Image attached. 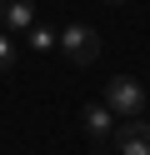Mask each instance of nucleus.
I'll return each mask as SVG.
<instances>
[{
  "label": "nucleus",
  "instance_id": "nucleus-5",
  "mask_svg": "<svg viewBox=\"0 0 150 155\" xmlns=\"http://www.w3.org/2000/svg\"><path fill=\"white\" fill-rule=\"evenodd\" d=\"M0 20H5V30L25 35L35 25V0H0Z\"/></svg>",
  "mask_w": 150,
  "mask_h": 155
},
{
  "label": "nucleus",
  "instance_id": "nucleus-3",
  "mask_svg": "<svg viewBox=\"0 0 150 155\" xmlns=\"http://www.w3.org/2000/svg\"><path fill=\"white\" fill-rule=\"evenodd\" d=\"M115 150L120 155H150V120H120Z\"/></svg>",
  "mask_w": 150,
  "mask_h": 155
},
{
  "label": "nucleus",
  "instance_id": "nucleus-2",
  "mask_svg": "<svg viewBox=\"0 0 150 155\" xmlns=\"http://www.w3.org/2000/svg\"><path fill=\"white\" fill-rule=\"evenodd\" d=\"M105 105L120 120H140V110H145V85L130 80V75H115V80L105 85Z\"/></svg>",
  "mask_w": 150,
  "mask_h": 155
},
{
  "label": "nucleus",
  "instance_id": "nucleus-6",
  "mask_svg": "<svg viewBox=\"0 0 150 155\" xmlns=\"http://www.w3.org/2000/svg\"><path fill=\"white\" fill-rule=\"evenodd\" d=\"M25 40H30V50H40V55H45L50 45L60 40V35H55V30H45V25H30V30H25Z\"/></svg>",
  "mask_w": 150,
  "mask_h": 155
},
{
  "label": "nucleus",
  "instance_id": "nucleus-1",
  "mask_svg": "<svg viewBox=\"0 0 150 155\" xmlns=\"http://www.w3.org/2000/svg\"><path fill=\"white\" fill-rule=\"evenodd\" d=\"M60 50H65L75 65H95L100 60V30L85 25V20H70L65 30H60Z\"/></svg>",
  "mask_w": 150,
  "mask_h": 155
},
{
  "label": "nucleus",
  "instance_id": "nucleus-8",
  "mask_svg": "<svg viewBox=\"0 0 150 155\" xmlns=\"http://www.w3.org/2000/svg\"><path fill=\"white\" fill-rule=\"evenodd\" d=\"M105 5H125V0H105Z\"/></svg>",
  "mask_w": 150,
  "mask_h": 155
},
{
  "label": "nucleus",
  "instance_id": "nucleus-7",
  "mask_svg": "<svg viewBox=\"0 0 150 155\" xmlns=\"http://www.w3.org/2000/svg\"><path fill=\"white\" fill-rule=\"evenodd\" d=\"M5 70H15V40L0 30V75H5Z\"/></svg>",
  "mask_w": 150,
  "mask_h": 155
},
{
  "label": "nucleus",
  "instance_id": "nucleus-4",
  "mask_svg": "<svg viewBox=\"0 0 150 155\" xmlns=\"http://www.w3.org/2000/svg\"><path fill=\"white\" fill-rule=\"evenodd\" d=\"M80 120H85V135H90L95 145H105L110 135H115V110H110V105H85Z\"/></svg>",
  "mask_w": 150,
  "mask_h": 155
}]
</instances>
